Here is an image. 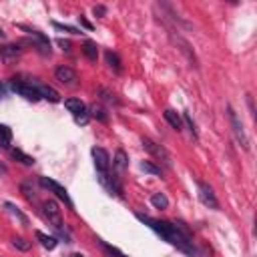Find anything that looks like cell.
<instances>
[{
    "instance_id": "1",
    "label": "cell",
    "mask_w": 257,
    "mask_h": 257,
    "mask_svg": "<svg viewBox=\"0 0 257 257\" xmlns=\"http://www.w3.org/2000/svg\"><path fill=\"white\" fill-rule=\"evenodd\" d=\"M137 219L143 221L159 237H163L167 243H171L173 247H177L185 255H189V257H201V251L197 249V245L193 241V235L185 227V223H171V221H163V219H153V217L143 215V213H137Z\"/></svg>"
},
{
    "instance_id": "2",
    "label": "cell",
    "mask_w": 257,
    "mask_h": 257,
    "mask_svg": "<svg viewBox=\"0 0 257 257\" xmlns=\"http://www.w3.org/2000/svg\"><path fill=\"white\" fill-rule=\"evenodd\" d=\"M42 213H44V219L48 221V225H52V229L56 233V239H64V243H72L70 241V231L66 229L64 221H62V215H60V209H58V203L54 199H46L42 203Z\"/></svg>"
},
{
    "instance_id": "3",
    "label": "cell",
    "mask_w": 257,
    "mask_h": 257,
    "mask_svg": "<svg viewBox=\"0 0 257 257\" xmlns=\"http://www.w3.org/2000/svg\"><path fill=\"white\" fill-rule=\"evenodd\" d=\"M227 118H229V124H231V131H233L237 143L247 151V149H249V137H247V133H245V128H243V122H241L239 114L235 112V108H233L231 104H227Z\"/></svg>"
},
{
    "instance_id": "4",
    "label": "cell",
    "mask_w": 257,
    "mask_h": 257,
    "mask_svg": "<svg viewBox=\"0 0 257 257\" xmlns=\"http://www.w3.org/2000/svg\"><path fill=\"white\" fill-rule=\"evenodd\" d=\"M10 88L16 92V94H20L22 98H26V100H30V102H36V100H40V94H38V90H36V86H34V82L30 80V82H26V80H22V78H10Z\"/></svg>"
},
{
    "instance_id": "5",
    "label": "cell",
    "mask_w": 257,
    "mask_h": 257,
    "mask_svg": "<svg viewBox=\"0 0 257 257\" xmlns=\"http://www.w3.org/2000/svg\"><path fill=\"white\" fill-rule=\"evenodd\" d=\"M141 143H143L145 151H147L149 155H153V157H155L159 163H163L165 167H171V165H173L171 155H169V151H167L163 145L155 143V141H153V139H149V137H143V139H141Z\"/></svg>"
},
{
    "instance_id": "6",
    "label": "cell",
    "mask_w": 257,
    "mask_h": 257,
    "mask_svg": "<svg viewBox=\"0 0 257 257\" xmlns=\"http://www.w3.org/2000/svg\"><path fill=\"white\" fill-rule=\"evenodd\" d=\"M38 183H40V187H44V189H48L50 193H54V197H58L60 201H64V205H66L68 209L74 211V203H72L68 191H66L60 183H56L54 179H48V177H38Z\"/></svg>"
},
{
    "instance_id": "7",
    "label": "cell",
    "mask_w": 257,
    "mask_h": 257,
    "mask_svg": "<svg viewBox=\"0 0 257 257\" xmlns=\"http://www.w3.org/2000/svg\"><path fill=\"white\" fill-rule=\"evenodd\" d=\"M98 177V183L110 193V195H116V197H122V185L118 181V175H110V173H96Z\"/></svg>"
},
{
    "instance_id": "8",
    "label": "cell",
    "mask_w": 257,
    "mask_h": 257,
    "mask_svg": "<svg viewBox=\"0 0 257 257\" xmlns=\"http://www.w3.org/2000/svg\"><path fill=\"white\" fill-rule=\"evenodd\" d=\"M197 189H199V199H201V203H203L205 207H209V209H219V201H217L215 191H213L211 185H207V183H203V181H197Z\"/></svg>"
},
{
    "instance_id": "9",
    "label": "cell",
    "mask_w": 257,
    "mask_h": 257,
    "mask_svg": "<svg viewBox=\"0 0 257 257\" xmlns=\"http://www.w3.org/2000/svg\"><path fill=\"white\" fill-rule=\"evenodd\" d=\"M20 28L22 30H26L32 38H34V44H36V48H38V52L40 54H44V56H48L50 54V40H48V36H44L40 30H36V28H28V26H24V24H20Z\"/></svg>"
},
{
    "instance_id": "10",
    "label": "cell",
    "mask_w": 257,
    "mask_h": 257,
    "mask_svg": "<svg viewBox=\"0 0 257 257\" xmlns=\"http://www.w3.org/2000/svg\"><path fill=\"white\" fill-rule=\"evenodd\" d=\"M54 76H56L58 82H62V84H66V86H72V84L78 80L76 70H74L72 66H68V64H60V66H56Z\"/></svg>"
},
{
    "instance_id": "11",
    "label": "cell",
    "mask_w": 257,
    "mask_h": 257,
    "mask_svg": "<svg viewBox=\"0 0 257 257\" xmlns=\"http://www.w3.org/2000/svg\"><path fill=\"white\" fill-rule=\"evenodd\" d=\"M92 159H94V167H96V173H108V165H110V155L100 149V147H92Z\"/></svg>"
},
{
    "instance_id": "12",
    "label": "cell",
    "mask_w": 257,
    "mask_h": 257,
    "mask_svg": "<svg viewBox=\"0 0 257 257\" xmlns=\"http://www.w3.org/2000/svg\"><path fill=\"white\" fill-rule=\"evenodd\" d=\"M20 54H22V46H20V44H16V42L2 44V46H0V58H2L6 64L14 62V60H16Z\"/></svg>"
},
{
    "instance_id": "13",
    "label": "cell",
    "mask_w": 257,
    "mask_h": 257,
    "mask_svg": "<svg viewBox=\"0 0 257 257\" xmlns=\"http://www.w3.org/2000/svg\"><path fill=\"white\" fill-rule=\"evenodd\" d=\"M34 86H36V90H38L40 98L50 100V102H60V92H58V90H54L52 86H48V84H44V82H34Z\"/></svg>"
},
{
    "instance_id": "14",
    "label": "cell",
    "mask_w": 257,
    "mask_h": 257,
    "mask_svg": "<svg viewBox=\"0 0 257 257\" xmlns=\"http://www.w3.org/2000/svg\"><path fill=\"white\" fill-rule=\"evenodd\" d=\"M163 116H165V120L171 124V128H175V131H181V128H183V118H181V114H179L177 110H173V108H165Z\"/></svg>"
},
{
    "instance_id": "15",
    "label": "cell",
    "mask_w": 257,
    "mask_h": 257,
    "mask_svg": "<svg viewBox=\"0 0 257 257\" xmlns=\"http://www.w3.org/2000/svg\"><path fill=\"white\" fill-rule=\"evenodd\" d=\"M112 167H114V171H116L118 175L126 171V167H128V157H126V153H124L122 149H118V151L114 153V159H112Z\"/></svg>"
},
{
    "instance_id": "16",
    "label": "cell",
    "mask_w": 257,
    "mask_h": 257,
    "mask_svg": "<svg viewBox=\"0 0 257 257\" xmlns=\"http://www.w3.org/2000/svg\"><path fill=\"white\" fill-rule=\"evenodd\" d=\"M64 106L72 112V116H78L80 112L86 110V106H84V102H82L80 98H66V100H64Z\"/></svg>"
},
{
    "instance_id": "17",
    "label": "cell",
    "mask_w": 257,
    "mask_h": 257,
    "mask_svg": "<svg viewBox=\"0 0 257 257\" xmlns=\"http://www.w3.org/2000/svg\"><path fill=\"white\" fill-rule=\"evenodd\" d=\"M34 235H36V239L40 241V245H42L44 249H54V247L58 245V239L52 237V235H46V233H42V231H36Z\"/></svg>"
},
{
    "instance_id": "18",
    "label": "cell",
    "mask_w": 257,
    "mask_h": 257,
    "mask_svg": "<svg viewBox=\"0 0 257 257\" xmlns=\"http://www.w3.org/2000/svg\"><path fill=\"white\" fill-rule=\"evenodd\" d=\"M12 143V131L8 124H0V149H10Z\"/></svg>"
},
{
    "instance_id": "19",
    "label": "cell",
    "mask_w": 257,
    "mask_h": 257,
    "mask_svg": "<svg viewBox=\"0 0 257 257\" xmlns=\"http://www.w3.org/2000/svg\"><path fill=\"white\" fill-rule=\"evenodd\" d=\"M82 52H84V56L88 58V60H96L98 58V46L92 42V40H86L84 44H82Z\"/></svg>"
},
{
    "instance_id": "20",
    "label": "cell",
    "mask_w": 257,
    "mask_h": 257,
    "mask_svg": "<svg viewBox=\"0 0 257 257\" xmlns=\"http://www.w3.org/2000/svg\"><path fill=\"white\" fill-rule=\"evenodd\" d=\"M104 58H106V64H108L114 72H120V70H122V66H120V58H118V54H116V52L106 50V52H104Z\"/></svg>"
},
{
    "instance_id": "21",
    "label": "cell",
    "mask_w": 257,
    "mask_h": 257,
    "mask_svg": "<svg viewBox=\"0 0 257 257\" xmlns=\"http://www.w3.org/2000/svg\"><path fill=\"white\" fill-rule=\"evenodd\" d=\"M10 155H12V159H16L18 163H22V165H26V167L34 165V159H32L30 155H26L24 151H20V149H10Z\"/></svg>"
},
{
    "instance_id": "22",
    "label": "cell",
    "mask_w": 257,
    "mask_h": 257,
    "mask_svg": "<svg viewBox=\"0 0 257 257\" xmlns=\"http://www.w3.org/2000/svg\"><path fill=\"white\" fill-rule=\"evenodd\" d=\"M88 114H90L92 118L100 120V122H106V120H108V114H106V110H104L100 104H92V106L88 108Z\"/></svg>"
},
{
    "instance_id": "23",
    "label": "cell",
    "mask_w": 257,
    "mask_h": 257,
    "mask_svg": "<svg viewBox=\"0 0 257 257\" xmlns=\"http://www.w3.org/2000/svg\"><path fill=\"white\" fill-rule=\"evenodd\" d=\"M141 169L145 173H151V175H157V177H163V169L159 165H155L153 161H141Z\"/></svg>"
},
{
    "instance_id": "24",
    "label": "cell",
    "mask_w": 257,
    "mask_h": 257,
    "mask_svg": "<svg viewBox=\"0 0 257 257\" xmlns=\"http://www.w3.org/2000/svg\"><path fill=\"white\" fill-rule=\"evenodd\" d=\"M151 205H153L155 209H167V207H169V199H167L163 193H155V195L151 197Z\"/></svg>"
},
{
    "instance_id": "25",
    "label": "cell",
    "mask_w": 257,
    "mask_h": 257,
    "mask_svg": "<svg viewBox=\"0 0 257 257\" xmlns=\"http://www.w3.org/2000/svg\"><path fill=\"white\" fill-rule=\"evenodd\" d=\"M98 96H100L104 102H110V104H118V98H116V94H114L112 90H108V88H98Z\"/></svg>"
},
{
    "instance_id": "26",
    "label": "cell",
    "mask_w": 257,
    "mask_h": 257,
    "mask_svg": "<svg viewBox=\"0 0 257 257\" xmlns=\"http://www.w3.org/2000/svg\"><path fill=\"white\" fill-rule=\"evenodd\" d=\"M4 207H6V209H8V211H10V213H12V215L22 223V225H28V217H26L22 211H18V209H16V205H12V203H4Z\"/></svg>"
},
{
    "instance_id": "27",
    "label": "cell",
    "mask_w": 257,
    "mask_h": 257,
    "mask_svg": "<svg viewBox=\"0 0 257 257\" xmlns=\"http://www.w3.org/2000/svg\"><path fill=\"white\" fill-rule=\"evenodd\" d=\"M96 241H98V243H100V247L106 251V255H110V257H126L122 251H118L116 247H110V245H108V243H104L102 239H96Z\"/></svg>"
},
{
    "instance_id": "28",
    "label": "cell",
    "mask_w": 257,
    "mask_h": 257,
    "mask_svg": "<svg viewBox=\"0 0 257 257\" xmlns=\"http://www.w3.org/2000/svg\"><path fill=\"white\" fill-rule=\"evenodd\" d=\"M183 122L187 124V128H189V133H191V137L197 141L199 139V135H197V128H195V122H193V118H191V114L189 112H183Z\"/></svg>"
},
{
    "instance_id": "29",
    "label": "cell",
    "mask_w": 257,
    "mask_h": 257,
    "mask_svg": "<svg viewBox=\"0 0 257 257\" xmlns=\"http://www.w3.org/2000/svg\"><path fill=\"white\" fill-rule=\"evenodd\" d=\"M20 191L24 193V197H26L28 201H36V193H34V189L30 187V181H24V183L20 185Z\"/></svg>"
},
{
    "instance_id": "30",
    "label": "cell",
    "mask_w": 257,
    "mask_h": 257,
    "mask_svg": "<svg viewBox=\"0 0 257 257\" xmlns=\"http://www.w3.org/2000/svg\"><path fill=\"white\" fill-rule=\"evenodd\" d=\"M12 245L20 251H28L30 249V241H26L24 237H12Z\"/></svg>"
},
{
    "instance_id": "31",
    "label": "cell",
    "mask_w": 257,
    "mask_h": 257,
    "mask_svg": "<svg viewBox=\"0 0 257 257\" xmlns=\"http://www.w3.org/2000/svg\"><path fill=\"white\" fill-rule=\"evenodd\" d=\"M52 26L56 30H62V32H70V34H82V30L74 28V26H68V24H60V22H52Z\"/></svg>"
},
{
    "instance_id": "32",
    "label": "cell",
    "mask_w": 257,
    "mask_h": 257,
    "mask_svg": "<svg viewBox=\"0 0 257 257\" xmlns=\"http://www.w3.org/2000/svg\"><path fill=\"white\" fill-rule=\"evenodd\" d=\"M56 42H58V46H60L62 50H66V52L70 50V42H68V40H64V38H58Z\"/></svg>"
},
{
    "instance_id": "33",
    "label": "cell",
    "mask_w": 257,
    "mask_h": 257,
    "mask_svg": "<svg viewBox=\"0 0 257 257\" xmlns=\"http://www.w3.org/2000/svg\"><path fill=\"white\" fill-rule=\"evenodd\" d=\"M78 22H80V24H82V26H84L86 30H92V24H90V22H88V20H86V18H84L82 14L78 16Z\"/></svg>"
},
{
    "instance_id": "34",
    "label": "cell",
    "mask_w": 257,
    "mask_h": 257,
    "mask_svg": "<svg viewBox=\"0 0 257 257\" xmlns=\"http://www.w3.org/2000/svg\"><path fill=\"white\" fill-rule=\"evenodd\" d=\"M92 12H94L96 16H104V12H106V8H104V6H94V8H92Z\"/></svg>"
},
{
    "instance_id": "35",
    "label": "cell",
    "mask_w": 257,
    "mask_h": 257,
    "mask_svg": "<svg viewBox=\"0 0 257 257\" xmlns=\"http://www.w3.org/2000/svg\"><path fill=\"white\" fill-rule=\"evenodd\" d=\"M6 92H8V90H6V84H4V82H0V100H2V98H6Z\"/></svg>"
},
{
    "instance_id": "36",
    "label": "cell",
    "mask_w": 257,
    "mask_h": 257,
    "mask_svg": "<svg viewBox=\"0 0 257 257\" xmlns=\"http://www.w3.org/2000/svg\"><path fill=\"white\" fill-rule=\"evenodd\" d=\"M0 173H2V175H6V173H8V169H6V165H2V163H0Z\"/></svg>"
},
{
    "instance_id": "37",
    "label": "cell",
    "mask_w": 257,
    "mask_h": 257,
    "mask_svg": "<svg viewBox=\"0 0 257 257\" xmlns=\"http://www.w3.org/2000/svg\"><path fill=\"white\" fill-rule=\"evenodd\" d=\"M68 257H86V255H82V253H72V255H68Z\"/></svg>"
},
{
    "instance_id": "38",
    "label": "cell",
    "mask_w": 257,
    "mask_h": 257,
    "mask_svg": "<svg viewBox=\"0 0 257 257\" xmlns=\"http://www.w3.org/2000/svg\"><path fill=\"white\" fill-rule=\"evenodd\" d=\"M0 36H4V32H2V28H0Z\"/></svg>"
}]
</instances>
